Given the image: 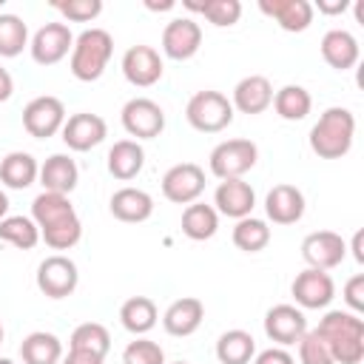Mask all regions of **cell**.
<instances>
[{"instance_id": "obj_7", "label": "cell", "mask_w": 364, "mask_h": 364, "mask_svg": "<svg viewBox=\"0 0 364 364\" xmlns=\"http://www.w3.org/2000/svg\"><path fill=\"white\" fill-rule=\"evenodd\" d=\"M80 284V270L65 253H51L37 264V290L46 299H68Z\"/></svg>"}, {"instance_id": "obj_50", "label": "cell", "mask_w": 364, "mask_h": 364, "mask_svg": "<svg viewBox=\"0 0 364 364\" xmlns=\"http://www.w3.org/2000/svg\"><path fill=\"white\" fill-rule=\"evenodd\" d=\"M3 338H6V330H3V324H0V344H3Z\"/></svg>"}, {"instance_id": "obj_25", "label": "cell", "mask_w": 364, "mask_h": 364, "mask_svg": "<svg viewBox=\"0 0 364 364\" xmlns=\"http://www.w3.org/2000/svg\"><path fill=\"white\" fill-rule=\"evenodd\" d=\"M43 191H51V193H71L80 182V168L77 162L68 156V154H51L43 165H40V173H37Z\"/></svg>"}, {"instance_id": "obj_35", "label": "cell", "mask_w": 364, "mask_h": 364, "mask_svg": "<svg viewBox=\"0 0 364 364\" xmlns=\"http://www.w3.org/2000/svg\"><path fill=\"white\" fill-rule=\"evenodd\" d=\"M0 239L17 250H31L40 242V228L34 225L31 216H23V213L6 216V219H0Z\"/></svg>"}, {"instance_id": "obj_6", "label": "cell", "mask_w": 364, "mask_h": 364, "mask_svg": "<svg viewBox=\"0 0 364 364\" xmlns=\"http://www.w3.org/2000/svg\"><path fill=\"white\" fill-rule=\"evenodd\" d=\"M256 159H259L256 142H250V139H225L210 151L208 165H210V173L216 179H242L256 165Z\"/></svg>"}, {"instance_id": "obj_33", "label": "cell", "mask_w": 364, "mask_h": 364, "mask_svg": "<svg viewBox=\"0 0 364 364\" xmlns=\"http://www.w3.org/2000/svg\"><path fill=\"white\" fill-rule=\"evenodd\" d=\"M230 239L242 253H259L270 245V228H267L264 219L245 216V219H236V225L230 230Z\"/></svg>"}, {"instance_id": "obj_34", "label": "cell", "mask_w": 364, "mask_h": 364, "mask_svg": "<svg viewBox=\"0 0 364 364\" xmlns=\"http://www.w3.org/2000/svg\"><path fill=\"white\" fill-rule=\"evenodd\" d=\"M68 350H85V353H94V355H108L111 350V333L105 324L100 321H82L74 327L71 338H68Z\"/></svg>"}, {"instance_id": "obj_4", "label": "cell", "mask_w": 364, "mask_h": 364, "mask_svg": "<svg viewBox=\"0 0 364 364\" xmlns=\"http://www.w3.org/2000/svg\"><path fill=\"white\" fill-rule=\"evenodd\" d=\"M114 54V37L105 28H85L74 37L71 54H68V68L80 82H97Z\"/></svg>"}, {"instance_id": "obj_31", "label": "cell", "mask_w": 364, "mask_h": 364, "mask_svg": "<svg viewBox=\"0 0 364 364\" xmlns=\"http://www.w3.org/2000/svg\"><path fill=\"white\" fill-rule=\"evenodd\" d=\"M219 230V213L213 205L205 202H191L182 210V233L193 242H205L210 236H216Z\"/></svg>"}, {"instance_id": "obj_1", "label": "cell", "mask_w": 364, "mask_h": 364, "mask_svg": "<svg viewBox=\"0 0 364 364\" xmlns=\"http://www.w3.org/2000/svg\"><path fill=\"white\" fill-rule=\"evenodd\" d=\"M31 219L51 250H71L82 239V222L65 193H37L31 202Z\"/></svg>"}, {"instance_id": "obj_48", "label": "cell", "mask_w": 364, "mask_h": 364, "mask_svg": "<svg viewBox=\"0 0 364 364\" xmlns=\"http://www.w3.org/2000/svg\"><path fill=\"white\" fill-rule=\"evenodd\" d=\"M9 216V196L0 191V219H6Z\"/></svg>"}, {"instance_id": "obj_21", "label": "cell", "mask_w": 364, "mask_h": 364, "mask_svg": "<svg viewBox=\"0 0 364 364\" xmlns=\"http://www.w3.org/2000/svg\"><path fill=\"white\" fill-rule=\"evenodd\" d=\"M270 102H273V85L264 74H247L233 85V97H230L233 111L253 117V114L267 111Z\"/></svg>"}, {"instance_id": "obj_40", "label": "cell", "mask_w": 364, "mask_h": 364, "mask_svg": "<svg viewBox=\"0 0 364 364\" xmlns=\"http://www.w3.org/2000/svg\"><path fill=\"white\" fill-rule=\"evenodd\" d=\"M51 6L71 23H91L102 14V0H57Z\"/></svg>"}, {"instance_id": "obj_52", "label": "cell", "mask_w": 364, "mask_h": 364, "mask_svg": "<svg viewBox=\"0 0 364 364\" xmlns=\"http://www.w3.org/2000/svg\"><path fill=\"white\" fill-rule=\"evenodd\" d=\"M173 364H188V361H173Z\"/></svg>"}, {"instance_id": "obj_23", "label": "cell", "mask_w": 364, "mask_h": 364, "mask_svg": "<svg viewBox=\"0 0 364 364\" xmlns=\"http://www.w3.org/2000/svg\"><path fill=\"white\" fill-rule=\"evenodd\" d=\"M108 210H111V216L119 219V222L139 225V222L151 219V213H154V196H151L148 191H142V188L125 185V188H119V191L111 193Z\"/></svg>"}, {"instance_id": "obj_42", "label": "cell", "mask_w": 364, "mask_h": 364, "mask_svg": "<svg viewBox=\"0 0 364 364\" xmlns=\"http://www.w3.org/2000/svg\"><path fill=\"white\" fill-rule=\"evenodd\" d=\"M250 364H296V358H293L284 347H276V344H273V347H267V350L256 353Z\"/></svg>"}, {"instance_id": "obj_43", "label": "cell", "mask_w": 364, "mask_h": 364, "mask_svg": "<svg viewBox=\"0 0 364 364\" xmlns=\"http://www.w3.org/2000/svg\"><path fill=\"white\" fill-rule=\"evenodd\" d=\"M105 358L102 355H94V353H85V350H68L63 355L60 364H102Z\"/></svg>"}, {"instance_id": "obj_41", "label": "cell", "mask_w": 364, "mask_h": 364, "mask_svg": "<svg viewBox=\"0 0 364 364\" xmlns=\"http://www.w3.org/2000/svg\"><path fill=\"white\" fill-rule=\"evenodd\" d=\"M341 299L350 307V313H355V316L364 313V273H355V276L347 279V284L341 290Z\"/></svg>"}, {"instance_id": "obj_22", "label": "cell", "mask_w": 364, "mask_h": 364, "mask_svg": "<svg viewBox=\"0 0 364 364\" xmlns=\"http://www.w3.org/2000/svg\"><path fill=\"white\" fill-rule=\"evenodd\" d=\"M264 213L273 225H296L304 216V193L296 185H273L264 196Z\"/></svg>"}, {"instance_id": "obj_32", "label": "cell", "mask_w": 364, "mask_h": 364, "mask_svg": "<svg viewBox=\"0 0 364 364\" xmlns=\"http://www.w3.org/2000/svg\"><path fill=\"white\" fill-rule=\"evenodd\" d=\"M273 111L284 119V122H299V119H304L307 114H310V108H313V97H310V91L304 88V85H282L279 91H273Z\"/></svg>"}, {"instance_id": "obj_18", "label": "cell", "mask_w": 364, "mask_h": 364, "mask_svg": "<svg viewBox=\"0 0 364 364\" xmlns=\"http://www.w3.org/2000/svg\"><path fill=\"white\" fill-rule=\"evenodd\" d=\"M213 208H216V213H222V216H228V219L253 216L256 191H253L250 182H245V179H222V182L216 185V193H213Z\"/></svg>"}, {"instance_id": "obj_19", "label": "cell", "mask_w": 364, "mask_h": 364, "mask_svg": "<svg viewBox=\"0 0 364 364\" xmlns=\"http://www.w3.org/2000/svg\"><path fill=\"white\" fill-rule=\"evenodd\" d=\"M205 318V304L196 296H182L176 301H171L162 313V327L168 336L173 338H188L202 327Z\"/></svg>"}, {"instance_id": "obj_38", "label": "cell", "mask_w": 364, "mask_h": 364, "mask_svg": "<svg viewBox=\"0 0 364 364\" xmlns=\"http://www.w3.org/2000/svg\"><path fill=\"white\" fill-rule=\"evenodd\" d=\"M122 364H165V350L145 336H134L122 350Z\"/></svg>"}, {"instance_id": "obj_20", "label": "cell", "mask_w": 364, "mask_h": 364, "mask_svg": "<svg viewBox=\"0 0 364 364\" xmlns=\"http://www.w3.org/2000/svg\"><path fill=\"white\" fill-rule=\"evenodd\" d=\"M259 11L279 23L282 31L299 34L307 31L313 23V3L310 0H259Z\"/></svg>"}, {"instance_id": "obj_16", "label": "cell", "mask_w": 364, "mask_h": 364, "mask_svg": "<svg viewBox=\"0 0 364 364\" xmlns=\"http://www.w3.org/2000/svg\"><path fill=\"white\" fill-rule=\"evenodd\" d=\"M202 46V26L193 17H173L162 28V54L168 60H191Z\"/></svg>"}, {"instance_id": "obj_10", "label": "cell", "mask_w": 364, "mask_h": 364, "mask_svg": "<svg viewBox=\"0 0 364 364\" xmlns=\"http://www.w3.org/2000/svg\"><path fill=\"white\" fill-rule=\"evenodd\" d=\"M290 296L301 310H324L336 299V282L327 270L304 267L290 284Z\"/></svg>"}, {"instance_id": "obj_46", "label": "cell", "mask_w": 364, "mask_h": 364, "mask_svg": "<svg viewBox=\"0 0 364 364\" xmlns=\"http://www.w3.org/2000/svg\"><path fill=\"white\" fill-rule=\"evenodd\" d=\"M361 242H364V230H355V233H353V245H350V250H353V256H355V262H358V264L364 262V250H361Z\"/></svg>"}, {"instance_id": "obj_29", "label": "cell", "mask_w": 364, "mask_h": 364, "mask_svg": "<svg viewBox=\"0 0 364 364\" xmlns=\"http://www.w3.org/2000/svg\"><path fill=\"white\" fill-rule=\"evenodd\" d=\"M23 364H60L63 361V341L54 333L34 330L20 344Z\"/></svg>"}, {"instance_id": "obj_27", "label": "cell", "mask_w": 364, "mask_h": 364, "mask_svg": "<svg viewBox=\"0 0 364 364\" xmlns=\"http://www.w3.org/2000/svg\"><path fill=\"white\" fill-rule=\"evenodd\" d=\"M159 321V310L154 304L151 296H131L122 301L119 307V324L131 333V336H145L156 327Z\"/></svg>"}, {"instance_id": "obj_49", "label": "cell", "mask_w": 364, "mask_h": 364, "mask_svg": "<svg viewBox=\"0 0 364 364\" xmlns=\"http://www.w3.org/2000/svg\"><path fill=\"white\" fill-rule=\"evenodd\" d=\"M355 17H358V23H364V3L361 0L355 3Z\"/></svg>"}, {"instance_id": "obj_24", "label": "cell", "mask_w": 364, "mask_h": 364, "mask_svg": "<svg viewBox=\"0 0 364 364\" xmlns=\"http://www.w3.org/2000/svg\"><path fill=\"white\" fill-rule=\"evenodd\" d=\"M318 48H321L324 63H327L330 68H336V71H350V68L358 63V57H361L358 40H355L353 31H347V28H330V31L321 37Z\"/></svg>"}, {"instance_id": "obj_5", "label": "cell", "mask_w": 364, "mask_h": 364, "mask_svg": "<svg viewBox=\"0 0 364 364\" xmlns=\"http://www.w3.org/2000/svg\"><path fill=\"white\" fill-rule=\"evenodd\" d=\"M185 119L199 134H219L233 122V105L222 91H196L185 105Z\"/></svg>"}, {"instance_id": "obj_13", "label": "cell", "mask_w": 364, "mask_h": 364, "mask_svg": "<svg viewBox=\"0 0 364 364\" xmlns=\"http://www.w3.org/2000/svg\"><path fill=\"white\" fill-rule=\"evenodd\" d=\"M307 316L296 304H273L264 313V336L276 347H290L299 344V338L307 333Z\"/></svg>"}, {"instance_id": "obj_30", "label": "cell", "mask_w": 364, "mask_h": 364, "mask_svg": "<svg viewBox=\"0 0 364 364\" xmlns=\"http://www.w3.org/2000/svg\"><path fill=\"white\" fill-rule=\"evenodd\" d=\"M256 355V338L247 330H225L216 338V358L219 364H250Z\"/></svg>"}, {"instance_id": "obj_3", "label": "cell", "mask_w": 364, "mask_h": 364, "mask_svg": "<svg viewBox=\"0 0 364 364\" xmlns=\"http://www.w3.org/2000/svg\"><path fill=\"white\" fill-rule=\"evenodd\" d=\"M310 151L318 159H341L350 154L353 139H355V117L350 108L333 105L327 108L316 125L310 128Z\"/></svg>"}, {"instance_id": "obj_12", "label": "cell", "mask_w": 364, "mask_h": 364, "mask_svg": "<svg viewBox=\"0 0 364 364\" xmlns=\"http://www.w3.org/2000/svg\"><path fill=\"white\" fill-rule=\"evenodd\" d=\"M71 46H74V34L65 23H46L34 31V37L28 40V51H31V60L37 65H57L60 60H65L71 54Z\"/></svg>"}, {"instance_id": "obj_51", "label": "cell", "mask_w": 364, "mask_h": 364, "mask_svg": "<svg viewBox=\"0 0 364 364\" xmlns=\"http://www.w3.org/2000/svg\"><path fill=\"white\" fill-rule=\"evenodd\" d=\"M0 364H14V361L11 358H0Z\"/></svg>"}, {"instance_id": "obj_11", "label": "cell", "mask_w": 364, "mask_h": 364, "mask_svg": "<svg viewBox=\"0 0 364 364\" xmlns=\"http://www.w3.org/2000/svg\"><path fill=\"white\" fill-rule=\"evenodd\" d=\"M162 196L173 205H191L199 202V196L205 193V171L196 162H179L171 165L162 176Z\"/></svg>"}, {"instance_id": "obj_47", "label": "cell", "mask_w": 364, "mask_h": 364, "mask_svg": "<svg viewBox=\"0 0 364 364\" xmlns=\"http://www.w3.org/2000/svg\"><path fill=\"white\" fill-rule=\"evenodd\" d=\"M145 6H148L151 11H168V9H173L176 3H173V0H165V3H145Z\"/></svg>"}, {"instance_id": "obj_37", "label": "cell", "mask_w": 364, "mask_h": 364, "mask_svg": "<svg viewBox=\"0 0 364 364\" xmlns=\"http://www.w3.org/2000/svg\"><path fill=\"white\" fill-rule=\"evenodd\" d=\"M28 46V26L17 14H0V57H17Z\"/></svg>"}, {"instance_id": "obj_17", "label": "cell", "mask_w": 364, "mask_h": 364, "mask_svg": "<svg viewBox=\"0 0 364 364\" xmlns=\"http://www.w3.org/2000/svg\"><path fill=\"white\" fill-rule=\"evenodd\" d=\"M63 142L71 148V151H91L97 148L105 136H108V125L100 114H91V111H80V114H71L65 117V125H63Z\"/></svg>"}, {"instance_id": "obj_9", "label": "cell", "mask_w": 364, "mask_h": 364, "mask_svg": "<svg viewBox=\"0 0 364 364\" xmlns=\"http://www.w3.org/2000/svg\"><path fill=\"white\" fill-rule=\"evenodd\" d=\"M65 117L68 114H65V105H63L60 97L40 94L31 102H26V108H23V128L34 139H48V136H54V134L63 131Z\"/></svg>"}, {"instance_id": "obj_26", "label": "cell", "mask_w": 364, "mask_h": 364, "mask_svg": "<svg viewBox=\"0 0 364 364\" xmlns=\"http://www.w3.org/2000/svg\"><path fill=\"white\" fill-rule=\"evenodd\" d=\"M105 165H108V173L119 182H131L142 165H145V151L136 139H119L111 145L108 156H105Z\"/></svg>"}, {"instance_id": "obj_15", "label": "cell", "mask_w": 364, "mask_h": 364, "mask_svg": "<svg viewBox=\"0 0 364 364\" xmlns=\"http://www.w3.org/2000/svg\"><path fill=\"white\" fill-rule=\"evenodd\" d=\"M347 256V242L336 230H313L301 242V259L307 267L316 270H333L344 262Z\"/></svg>"}, {"instance_id": "obj_44", "label": "cell", "mask_w": 364, "mask_h": 364, "mask_svg": "<svg viewBox=\"0 0 364 364\" xmlns=\"http://www.w3.org/2000/svg\"><path fill=\"white\" fill-rule=\"evenodd\" d=\"M347 0H318L313 9H318L321 14H344L347 11Z\"/></svg>"}, {"instance_id": "obj_2", "label": "cell", "mask_w": 364, "mask_h": 364, "mask_svg": "<svg viewBox=\"0 0 364 364\" xmlns=\"http://www.w3.org/2000/svg\"><path fill=\"white\" fill-rule=\"evenodd\" d=\"M316 330L327 341L336 364H361L364 358V318L361 316L350 310H327Z\"/></svg>"}, {"instance_id": "obj_8", "label": "cell", "mask_w": 364, "mask_h": 364, "mask_svg": "<svg viewBox=\"0 0 364 364\" xmlns=\"http://www.w3.org/2000/svg\"><path fill=\"white\" fill-rule=\"evenodd\" d=\"M122 128L128 136L139 139H154L165 131V111L159 102H154L151 97H131L122 111H119Z\"/></svg>"}, {"instance_id": "obj_14", "label": "cell", "mask_w": 364, "mask_h": 364, "mask_svg": "<svg viewBox=\"0 0 364 364\" xmlns=\"http://www.w3.org/2000/svg\"><path fill=\"white\" fill-rule=\"evenodd\" d=\"M165 63L154 46L136 43L122 54V77L136 88H151L162 80Z\"/></svg>"}, {"instance_id": "obj_45", "label": "cell", "mask_w": 364, "mask_h": 364, "mask_svg": "<svg viewBox=\"0 0 364 364\" xmlns=\"http://www.w3.org/2000/svg\"><path fill=\"white\" fill-rule=\"evenodd\" d=\"M11 94H14V80H11V74L0 65V102L11 100Z\"/></svg>"}, {"instance_id": "obj_36", "label": "cell", "mask_w": 364, "mask_h": 364, "mask_svg": "<svg viewBox=\"0 0 364 364\" xmlns=\"http://www.w3.org/2000/svg\"><path fill=\"white\" fill-rule=\"evenodd\" d=\"M185 9L199 11L208 23H213L216 28H228L236 26L242 17V3L239 0H205V3H185Z\"/></svg>"}, {"instance_id": "obj_28", "label": "cell", "mask_w": 364, "mask_h": 364, "mask_svg": "<svg viewBox=\"0 0 364 364\" xmlns=\"http://www.w3.org/2000/svg\"><path fill=\"white\" fill-rule=\"evenodd\" d=\"M40 165L28 151H11L0 159V182L11 191H23L37 182Z\"/></svg>"}, {"instance_id": "obj_39", "label": "cell", "mask_w": 364, "mask_h": 364, "mask_svg": "<svg viewBox=\"0 0 364 364\" xmlns=\"http://www.w3.org/2000/svg\"><path fill=\"white\" fill-rule=\"evenodd\" d=\"M299 364H336L333 355H330V347L327 341L318 336V330H307L301 338H299Z\"/></svg>"}]
</instances>
